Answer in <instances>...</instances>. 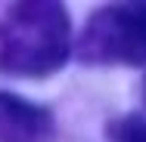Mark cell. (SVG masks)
Returning <instances> with one entry per match:
<instances>
[{
	"instance_id": "1",
	"label": "cell",
	"mask_w": 146,
	"mask_h": 142,
	"mask_svg": "<svg viewBox=\"0 0 146 142\" xmlns=\"http://www.w3.org/2000/svg\"><path fill=\"white\" fill-rule=\"evenodd\" d=\"M72 53V25L62 3H13L0 16V74L47 77Z\"/></svg>"
},
{
	"instance_id": "2",
	"label": "cell",
	"mask_w": 146,
	"mask_h": 142,
	"mask_svg": "<svg viewBox=\"0 0 146 142\" xmlns=\"http://www.w3.org/2000/svg\"><path fill=\"white\" fill-rule=\"evenodd\" d=\"M78 56L84 62H146V3H112L93 12L81 34Z\"/></svg>"
},
{
	"instance_id": "3",
	"label": "cell",
	"mask_w": 146,
	"mask_h": 142,
	"mask_svg": "<svg viewBox=\"0 0 146 142\" xmlns=\"http://www.w3.org/2000/svg\"><path fill=\"white\" fill-rule=\"evenodd\" d=\"M0 142H53V114L13 93H0Z\"/></svg>"
},
{
	"instance_id": "4",
	"label": "cell",
	"mask_w": 146,
	"mask_h": 142,
	"mask_svg": "<svg viewBox=\"0 0 146 142\" xmlns=\"http://www.w3.org/2000/svg\"><path fill=\"white\" fill-rule=\"evenodd\" d=\"M109 136H112V142H146V120L137 114L118 117L109 127Z\"/></svg>"
}]
</instances>
